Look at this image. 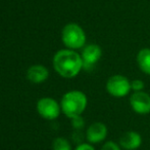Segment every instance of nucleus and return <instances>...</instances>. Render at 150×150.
I'll list each match as a JSON object with an SVG mask.
<instances>
[{
    "instance_id": "f257e3e1",
    "label": "nucleus",
    "mask_w": 150,
    "mask_h": 150,
    "mask_svg": "<svg viewBox=\"0 0 150 150\" xmlns=\"http://www.w3.org/2000/svg\"><path fill=\"white\" fill-rule=\"evenodd\" d=\"M53 68L62 77L74 78L83 70V60L76 50H60L53 57Z\"/></svg>"
},
{
    "instance_id": "f03ea898",
    "label": "nucleus",
    "mask_w": 150,
    "mask_h": 150,
    "mask_svg": "<svg viewBox=\"0 0 150 150\" xmlns=\"http://www.w3.org/2000/svg\"><path fill=\"white\" fill-rule=\"evenodd\" d=\"M88 104L87 96L81 90H69L63 95L60 102L61 111L69 118L82 115Z\"/></svg>"
},
{
    "instance_id": "7ed1b4c3",
    "label": "nucleus",
    "mask_w": 150,
    "mask_h": 150,
    "mask_svg": "<svg viewBox=\"0 0 150 150\" xmlns=\"http://www.w3.org/2000/svg\"><path fill=\"white\" fill-rule=\"evenodd\" d=\"M62 42L69 50H80L86 44V34L80 25L76 23H69L62 29L61 32Z\"/></svg>"
},
{
    "instance_id": "20e7f679",
    "label": "nucleus",
    "mask_w": 150,
    "mask_h": 150,
    "mask_svg": "<svg viewBox=\"0 0 150 150\" xmlns=\"http://www.w3.org/2000/svg\"><path fill=\"white\" fill-rule=\"evenodd\" d=\"M106 90L110 96L115 98H122L130 94L132 90L131 81L124 75L115 74L108 78L106 81Z\"/></svg>"
},
{
    "instance_id": "39448f33",
    "label": "nucleus",
    "mask_w": 150,
    "mask_h": 150,
    "mask_svg": "<svg viewBox=\"0 0 150 150\" xmlns=\"http://www.w3.org/2000/svg\"><path fill=\"white\" fill-rule=\"evenodd\" d=\"M37 111L45 119L54 120L59 116L61 107L54 99L45 97L38 101Z\"/></svg>"
},
{
    "instance_id": "423d86ee",
    "label": "nucleus",
    "mask_w": 150,
    "mask_h": 150,
    "mask_svg": "<svg viewBox=\"0 0 150 150\" xmlns=\"http://www.w3.org/2000/svg\"><path fill=\"white\" fill-rule=\"evenodd\" d=\"M101 56H102V50L98 44L92 43L84 46L81 54L84 70L92 71L101 59Z\"/></svg>"
},
{
    "instance_id": "0eeeda50",
    "label": "nucleus",
    "mask_w": 150,
    "mask_h": 150,
    "mask_svg": "<svg viewBox=\"0 0 150 150\" xmlns=\"http://www.w3.org/2000/svg\"><path fill=\"white\" fill-rule=\"evenodd\" d=\"M130 105L134 112L141 115L150 113V96L145 92H134L130 97Z\"/></svg>"
},
{
    "instance_id": "6e6552de",
    "label": "nucleus",
    "mask_w": 150,
    "mask_h": 150,
    "mask_svg": "<svg viewBox=\"0 0 150 150\" xmlns=\"http://www.w3.org/2000/svg\"><path fill=\"white\" fill-rule=\"evenodd\" d=\"M108 128L103 122L97 121L92 123L86 132V139L90 144H98L106 139Z\"/></svg>"
},
{
    "instance_id": "1a4fd4ad",
    "label": "nucleus",
    "mask_w": 150,
    "mask_h": 150,
    "mask_svg": "<svg viewBox=\"0 0 150 150\" xmlns=\"http://www.w3.org/2000/svg\"><path fill=\"white\" fill-rule=\"evenodd\" d=\"M142 145V137L136 131H129L122 135L120 146L125 150H137Z\"/></svg>"
},
{
    "instance_id": "9d476101",
    "label": "nucleus",
    "mask_w": 150,
    "mask_h": 150,
    "mask_svg": "<svg viewBox=\"0 0 150 150\" xmlns=\"http://www.w3.org/2000/svg\"><path fill=\"white\" fill-rule=\"evenodd\" d=\"M49 76V71L43 65H33L27 71V78L33 83H42Z\"/></svg>"
},
{
    "instance_id": "9b49d317",
    "label": "nucleus",
    "mask_w": 150,
    "mask_h": 150,
    "mask_svg": "<svg viewBox=\"0 0 150 150\" xmlns=\"http://www.w3.org/2000/svg\"><path fill=\"white\" fill-rule=\"evenodd\" d=\"M137 64L140 70L147 75H150V48L144 47L137 54Z\"/></svg>"
},
{
    "instance_id": "f8f14e48",
    "label": "nucleus",
    "mask_w": 150,
    "mask_h": 150,
    "mask_svg": "<svg viewBox=\"0 0 150 150\" xmlns=\"http://www.w3.org/2000/svg\"><path fill=\"white\" fill-rule=\"evenodd\" d=\"M53 150H71V145L65 138L58 137L53 141Z\"/></svg>"
},
{
    "instance_id": "ddd939ff",
    "label": "nucleus",
    "mask_w": 150,
    "mask_h": 150,
    "mask_svg": "<svg viewBox=\"0 0 150 150\" xmlns=\"http://www.w3.org/2000/svg\"><path fill=\"white\" fill-rule=\"evenodd\" d=\"M131 88L134 92H142L145 88V84L143 80L141 79H134L131 81Z\"/></svg>"
},
{
    "instance_id": "4468645a",
    "label": "nucleus",
    "mask_w": 150,
    "mask_h": 150,
    "mask_svg": "<svg viewBox=\"0 0 150 150\" xmlns=\"http://www.w3.org/2000/svg\"><path fill=\"white\" fill-rule=\"evenodd\" d=\"M71 124H73V128H76V130H81V128H84V124H85V121H84L83 117L81 115L76 116V117L71 118Z\"/></svg>"
},
{
    "instance_id": "2eb2a0df",
    "label": "nucleus",
    "mask_w": 150,
    "mask_h": 150,
    "mask_svg": "<svg viewBox=\"0 0 150 150\" xmlns=\"http://www.w3.org/2000/svg\"><path fill=\"white\" fill-rule=\"evenodd\" d=\"M101 150H122L120 149V146L119 144H117L113 141H107L103 144Z\"/></svg>"
},
{
    "instance_id": "dca6fc26",
    "label": "nucleus",
    "mask_w": 150,
    "mask_h": 150,
    "mask_svg": "<svg viewBox=\"0 0 150 150\" xmlns=\"http://www.w3.org/2000/svg\"><path fill=\"white\" fill-rule=\"evenodd\" d=\"M75 150H95V148L90 143H81L76 147Z\"/></svg>"
}]
</instances>
